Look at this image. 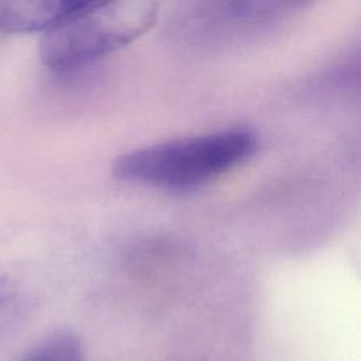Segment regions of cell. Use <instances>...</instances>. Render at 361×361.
<instances>
[{"label": "cell", "instance_id": "cell-6", "mask_svg": "<svg viewBox=\"0 0 361 361\" xmlns=\"http://www.w3.org/2000/svg\"><path fill=\"white\" fill-rule=\"evenodd\" d=\"M23 305L11 282L0 275V343L11 334L21 319Z\"/></svg>", "mask_w": 361, "mask_h": 361}, {"label": "cell", "instance_id": "cell-1", "mask_svg": "<svg viewBox=\"0 0 361 361\" xmlns=\"http://www.w3.org/2000/svg\"><path fill=\"white\" fill-rule=\"evenodd\" d=\"M258 148L247 127L155 142L121 154L113 164L116 178L166 190L200 188L240 166Z\"/></svg>", "mask_w": 361, "mask_h": 361}, {"label": "cell", "instance_id": "cell-2", "mask_svg": "<svg viewBox=\"0 0 361 361\" xmlns=\"http://www.w3.org/2000/svg\"><path fill=\"white\" fill-rule=\"evenodd\" d=\"M158 16L154 1H85L72 16L42 34L38 54L51 71L65 73L130 44Z\"/></svg>", "mask_w": 361, "mask_h": 361}, {"label": "cell", "instance_id": "cell-5", "mask_svg": "<svg viewBox=\"0 0 361 361\" xmlns=\"http://www.w3.org/2000/svg\"><path fill=\"white\" fill-rule=\"evenodd\" d=\"M18 361H85V354L76 334L58 330L32 344Z\"/></svg>", "mask_w": 361, "mask_h": 361}, {"label": "cell", "instance_id": "cell-4", "mask_svg": "<svg viewBox=\"0 0 361 361\" xmlns=\"http://www.w3.org/2000/svg\"><path fill=\"white\" fill-rule=\"evenodd\" d=\"M78 0L0 1V30L6 32H47L83 6Z\"/></svg>", "mask_w": 361, "mask_h": 361}, {"label": "cell", "instance_id": "cell-3", "mask_svg": "<svg viewBox=\"0 0 361 361\" xmlns=\"http://www.w3.org/2000/svg\"><path fill=\"white\" fill-rule=\"evenodd\" d=\"M303 6L295 1L188 3L175 13L171 34L193 45L237 42L271 30Z\"/></svg>", "mask_w": 361, "mask_h": 361}]
</instances>
